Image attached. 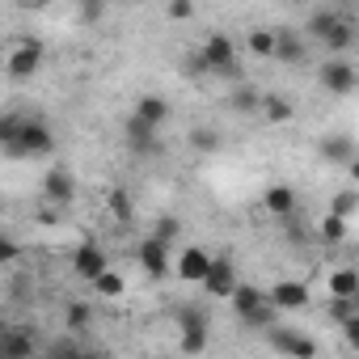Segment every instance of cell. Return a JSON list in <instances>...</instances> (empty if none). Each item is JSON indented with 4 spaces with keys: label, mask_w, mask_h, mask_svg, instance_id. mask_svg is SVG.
<instances>
[{
    "label": "cell",
    "mask_w": 359,
    "mask_h": 359,
    "mask_svg": "<svg viewBox=\"0 0 359 359\" xmlns=\"http://www.w3.org/2000/svg\"><path fill=\"white\" fill-rule=\"evenodd\" d=\"M0 148H5L13 161H26V156H51L55 148V135L43 118H18L9 114L0 123Z\"/></svg>",
    "instance_id": "1"
},
{
    "label": "cell",
    "mask_w": 359,
    "mask_h": 359,
    "mask_svg": "<svg viewBox=\"0 0 359 359\" xmlns=\"http://www.w3.org/2000/svg\"><path fill=\"white\" fill-rule=\"evenodd\" d=\"M173 325L182 330L177 346H182L187 355H199V351L208 346V325H212V317H208L203 304H177V309H173Z\"/></svg>",
    "instance_id": "2"
},
{
    "label": "cell",
    "mask_w": 359,
    "mask_h": 359,
    "mask_svg": "<svg viewBox=\"0 0 359 359\" xmlns=\"http://www.w3.org/2000/svg\"><path fill=\"white\" fill-rule=\"evenodd\" d=\"M203 55H208V64H212V72H216V76H224V81H241L237 43H233L229 34H212V39L203 43Z\"/></svg>",
    "instance_id": "3"
},
{
    "label": "cell",
    "mask_w": 359,
    "mask_h": 359,
    "mask_svg": "<svg viewBox=\"0 0 359 359\" xmlns=\"http://www.w3.org/2000/svg\"><path fill=\"white\" fill-rule=\"evenodd\" d=\"M317 81H321V89H325V93H334V97H346V93H355V85H359V72H355V68H351L342 55H330V60L321 64Z\"/></svg>",
    "instance_id": "4"
},
{
    "label": "cell",
    "mask_w": 359,
    "mask_h": 359,
    "mask_svg": "<svg viewBox=\"0 0 359 359\" xmlns=\"http://www.w3.org/2000/svg\"><path fill=\"white\" fill-rule=\"evenodd\" d=\"M135 262L144 266L148 279H165V275H169V241H161L156 233L144 237V241L135 245Z\"/></svg>",
    "instance_id": "5"
},
{
    "label": "cell",
    "mask_w": 359,
    "mask_h": 359,
    "mask_svg": "<svg viewBox=\"0 0 359 359\" xmlns=\"http://www.w3.org/2000/svg\"><path fill=\"white\" fill-rule=\"evenodd\" d=\"M43 199H47V203H55V208H68V203L76 199V177H72V169H68V165L47 169V177H43Z\"/></svg>",
    "instance_id": "6"
},
{
    "label": "cell",
    "mask_w": 359,
    "mask_h": 359,
    "mask_svg": "<svg viewBox=\"0 0 359 359\" xmlns=\"http://www.w3.org/2000/svg\"><path fill=\"white\" fill-rule=\"evenodd\" d=\"M123 135H127V148L135 152V156H156V123H148V118H140V114H131L127 118V127H123Z\"/></svg>",
    "instance_id": "7"
},
{
    "label": "cell",
    "mask_w": 359,
    "mask_h": 359,
    "mask_svg": "<svg viewBox=\"0 0 359 359\" xmlns=\"http://www.w3.org/2000/svg\"><path fill=\"white\" fill-rule=\"evenodd\" d=\"M237 283H241V279H237L233 258H229V254H220V258L212 262V271H208V279H203L199 287H203L208 296H233V292H237Z\"/></svg>",
    "instance_id": "8"
},
{
    "label": "cell",
    "mask_w": 359,
    "mask_h": 359,
    "mask_svg": "<svg viewBox=\"0 0 359 359\" xmlns=\"http://www.w3.org/2000/svg\"><path fill=\"white\" fill-rule=\"evenodd\" d=\"M39 68H43V43H39V39H26V43L9 55V76H13V81H30Z\"/></svg>",
    "instance_id": "9"
},
{
    "label": "cell",
    "mask_w": 359,
    "mask_h": 359,
    "mask_svg": "<svg viewBox=\"0 0 359 359\" xmlns=\"http://www.w3.org/2000/svg\"><path fill=\"white\" fill-rule=\"evenodd\" d=\"M212 254L208 250H199V245H191V250H182L177 254V279L182 283H203L208 279V271H212Z\"/></svg>",
    "instance_id": "10"
},
{
    "label": "cell",
    "mask_w": 359,
    "mask_h": 359,
    "mask_svg": "<svg viewBox=\"0 0 359 359\" xmlns=\"http://www.w3.org/2000/svg\"><path fill=\"white\" fill-rule=\"evenodd\" d=\"M266 338H271V351H279V355H296V359H309V355H317V342H313V338H304V334H296V330H283V325H275Z\"/></svg>",
    "instance_id": "11"
},
{
    "label": "cell",
    "mask_w": 359,
    "mask_h": 359,
    "mask_svg": "<svg viewBox=\"0 0 359 359\" xmlns=\"http://www.w3.org/2000/svg\"><path fill=\"white\" fill-rule=\"evenodd\" d=\"M317 156H321V161H330V165H351V161L359 156V148H355V140H351V135L330 131V135H321Z\"/></svg>",
    "instance_id": "12"
},
{
    "label": "cell",
    "mask_w": 359,
    "mask_h": 359,
    "mask_svg": "<svg viewBox=\"0 0 359 359\" xmlns=\"http://www.w3.org/2000/svg\"><path fill=\"white\" fill-rule=\"evenodd\" d=\"M106 266H110V262H106V250H102V245H93V241L76 245V254H72V271H76L81 279H89V283H93Z\"/></svg>",
    "instance_id": "13"
},
{
    "label": "cell",
    "mask_w": 359,
    "mask_h": 359,
    "mask_svg": "<svg viewBox=\"0 0 359 359\" xmlns=\"http://www.w3.org/2000/svg\"><path fill=\"white\" fill-rule=\"evenodd\" d=\"M271 300H275L283 313H292V309H304V304H309V287H304L300 279H279V283L271 287Z\"/></svg>",
    "instance_id": "14"
},
{
    "label": "cell",
    "mask_w": 359,
    "mask_h": 359,
    "mask_svg": "<svg viewBox=\"0 0 359 359\" xmlns=\"http://www.w3.org/2000/svg\"><path fill=\"white\" fill-rule=\"evenodd\" d=\"M355 39H359V30H355L346 18H338V22L330 26V34L321 39V47H325L330 55H342V51H351V47H355Z\"/></svg>",
    "instance_id": "15"
},
{
    "label": "cell",
    "mask_w": 359,
    "mask_h": 359,
    "mask_svg": "<svg viewBox=\"0 0 359 359\" xmlns=\"http://www.w3.org/2000/svg\"><path fill=\"white\" fill-rule=\"evenodd\" d=\"M262 208L271 212V216H292L296 212V191L292 187H266V195H262Z\"/></svg>",
    "instance_id": "16"
},
{
    "label": "cell",
    "mask_w": 359,
    "mask_h": 359,
    "mask_svg": "<svg viewBox=\"0 0 359 359\" xmlns=\"http://www.w3.org/2000/svg\"><path fill=\"white\" fill-rule=\"evenodd\" d=\"M245 47H250V55H258V60H275V47H279V30H250Z\"/></svg>",
    "instance_id": "17"
},
{
    "label": "cell",
    "mask_w": 359,
    "mask_h": 359,
    "mask_svg": "<svg viewBox=\"0 0 359 359\" xmlns=\"http://www.w3.org/2000/svg\"><path fill=\"white\" fill-rule=\"evenodd\" d=\"M229 110H237V114H254V110H262V93H258L254 85H237V89L229 93Z\"/></svg>",
    "instance_id": "18"
},
{
    "label": "cell",
    "mask_w": 359,
    "mask_h": 359,
    "mask_svg": "<svg viewBox=\"0 0 359 359\" xmlns=\"http://www.w3.org/2000/svg\"><path fill=\"white\" fill-rule=\"evenodd\" d=\"M135 114H140V118H148V123H156V127H161V123H165V118H169V114H173V110H169V102H165V97H156V93H144V97H140V102H135Z\"/></svg>",
    "instance_id": "19"
},
{
    "label": "cell",
    "mask_w": 359,
    "mask_h": 359,
    "mask_svg": "<svg viewBox=\"0 0 359 359\" xmlns=\"http://www.w3.org/2000/svg\"><path fill=\"white\" fill-rule=\"evenodd\" d=\"M266 123H292V102L279 97V93H262V110H258Z\"/></svg>",
    "instance_id": "20"
},
{
    "label": "cell",
    "mask_w": 359,
    "mask_h": 359,
    "mask_svg": "<svg viewBox=\"0 0 359 359\" xmlns=\"http://www.w3.org/2000/svg\"><path fill=\"white\" fill-rule=\"evenodd\" d=\"M330 296H359V271L355 266H338L330 275Z\"/></svg>",
    "instance_id": "21"
},
{
    "label": "cell",
    "mask_w": 359,
    "mask_h": 359,
    "mask_svg": "<svg viewBox=\"0 0 359 359\" xmlns=\"http://www.w3.org/2000/svg\"><path fill=\"white\" fill-rule=\"evenodd\" d=\"M275 60H279V64H300V60H304V43H300V34H287V30H279Z\"/></svg>",
    "instance_id": "22"
},
{
    "label": "cell",
    "mask_w": 359,
    "mask_h": 359,
    "mask_svg": "<svg viewBox=\"0 0 359 359\" xmlns=\"http://www.w3.org/2000/svg\"><path fill=\"white\" fill-rule=\"evenodd\" d=\"M0 355H5V359H30L34 342L26 334H0Z\"/></svg>",
    "instance_id": "23"
},
{
    "label": "cell",
    "mask_w": 359,
    "mask_h": 359,
    "mask_svg": "<svg viewBox=\"0 0 359 359\" xmlns=\"http://www.w3.org/2000/svg\"><path fill=\"white\" fill-rule=\"evenodd\" d=\"M317 237H321L325 245L342 241V237H346V216H338V212H325V216H321V224H317Z\"/></svg>",
    "instance_id": "24"
},
{
    "label": "cell",
    "mask_w": 359,
    "mask_h": 359,
    "mask_svg": "<svg viewBox=\"0 0 359 359\" xmlns=\"http://www.w3.org/2000/svg\"><path fill=\"white\" fill-rule=\"evenodd\" d=\"M220 144H224V140H220V131H216V127H195V131H191V148H195V152H203V156L220 152Z\"/></svg>",
    "instance_id": "25"
},
{
    "label": "cell",
    "mask_w": 359,
    "mask_h": 359,
    "mask_svg": "<svg viewBox=\"0 0 359 359\" xmlns=\"http://www.w3.org/2000/svg\"><path fill=\"white\" fill-rule=\"evenodd\" d=\"M106 203H110V212H114V216H118L123 224H131V220H135V203H131V195H127L123 187H110Z\"/></svg>",
    "instance_id": "26"
},
{
    "label": "cell",
    "mask_w": 359,
    "mask_h": 359,
    "mask_svg": "<svg viewBox=\"0 0 359 359\" xmlns=\"http://www.w3.org/2000/svg\"><path fill=\"white\" fill-rule=\"evenodd\" d=\"M338 18H342V13H334V9H317V13H313V18L304 22V30H309V34H313V39L321 43V39L330 34V26H334Z\"/></svg>",
    "instance_id": "27"
},
{
    "label": "cell",
    "mask_w": 359,
    "mask_h": 359,
    "mask_svg": "<svg viewBox=\"0 0 359 359\" xmlns=\"http://www.w3.org/2000/svg\"><path fill=\"white\" fill-rule=\"evenodd\" d=\"M76 18L81 26H97L106 18V0H76Z\"/></svg>",
    "instance_id": "28"
},
{
    "label": "cell",
    "mask_w": 359,
    "mask_h": 359,
    "mask_svg": "<svg viewBox=\"0 0 359 359\" xmlns=\"http://www.w3.org/2000/svg\"><path fill=\"white\" fill-rule=\"evenodd\" d=\"M93 287H97L102 296H110V300H114V296H123V287H127V283H123V275H118V271H110V266H106V271L93 279Z\"/></svg>",
    "instance_id": "29"
},
{
    "label": "cell",
    "mask_w": 359,
    "mask_h": 359,
    "mask_svg": "<svg viewBox=\"0 0 359 359\" xmlns=\"http://www.w3.org/2000/svg\"><path fill=\"white\" fill-rule=\"evenodd\" d=\"M89 317H93V313H89V304H81V300H72V304L64 309V325H68V330H85Z\"/></svg>",
    "instance_id": "30"
},
{
    "label": "cell",
    "mask_w": 359,
    "mask_h": 359,
    "mask_svg": "<svg viewBox=\"0 0 359 359\" xmlns=\"http://www.w3.org/2000/svg\"><path fill=\"white\" fill-rule=\"evenodd\" d=\"M330 212H338V216L351 220V216L359 212V195H355V191H338V195L330 199Z\"/></svg>",
    "instance_id": "31"
},
{
    "label": "cell",
    "mask_w": 359,
    "mask_h": 359,
    "mask_svg": "<svg viewBox=\"0 0 359 359\" xmlns=\"http://www.w3.org/2000/svg\"><path fill=\"white\" fill-rule=\"evenodd\" d=\"M152 233H156L161 241H169V245H173V241H177V233H182V220H173V216H161Z\"/></svg>",
    "instance_id": "32"
},
{
    "label": "cell",
    "mask_w": 359,
    "mask_h": 359,
    "mask_svg": "<svg viewBox=\"0 0 359 359\" xmlns=\"http://www.w3.org/2000/svg\"><path fill=\"white\" fill-rule=\"evenodd\" d=\"M208 72H212V64H208L203 47L199 51H187V76H208Z\"/></svg>",
    "instance_id": "33"
},
{
    "label": "cell",
    "mask_w": 359,
    "mask_h": 359,
    "mask_svg": "<svg viewBox=\"0 0 359 359\" xmlns=\"http://www.w3.org/2000/svg\"><path fill=\"white\" fill-rule=\"evenodd\" d=\"M191 18H195L191 0H169V22H191Z\"/></svg>",
    "instance_id": "34"
},
{
    "label": "cell",
    "mask_w": 359,
    "mask_h": 359,
    "mask_svg": "<svg viewBox=\"0 0 359 359\" xmlns=\"http://www.w3.org/2000/svg\"><path fill=\"white\" fill-rule=\"evenodd\" d=\"M47 355H55V359H64V355H81V346H76L72 338H60V342H51V346H47Z\"/></svg>",
    "instance_id": "35"
},
{
    "label": "cell",
    "mask_w": 359,
    "mask_h": 359,
    "mask_svg": "<svg viewBox=\"0 0 359 359\" xmlns=\"http://www.w3.org/2000/svg\"><path fill=\"white\" fill-rule=\"evenodd\" d=\"M342 334H346V342H351V351H359V313H351V317L342 321Z\"/></svg>",
    "instance_id": "36"
},
{
    "label": "cell",
    "mask_w": 359,
    "mask_h": 359,
    "mask_svg": "<svg viewBox=\"0 0 359 359\" xmlns=\"http://www.w3.org/2000/svg\"><path fill=\"white\" fill-rule=\"evenodd\" d=\"M18 258V241L13 237H0V262H13Z\"/></svg>",
    "instance_id": "37"
},
{
    "label": "cell",
    "mask_w": 359,
    "mask_h": 359,
    "mask_svg": "<svg viewBox=\"0 0 359 359\" xmlns=\"http://www.w3.org/2000/svg\"><path fill=\"white\" fill-rule=\"evenodd\" d=\"M346 173H351V182H355V187H359V156H355V161H351V165H346Z\"/></svg>",
    "instance_id": "38"
},
{
    "label": "cell",
    "mask_w": 359,
    "mask_h": 359,
    "mask_svg": "<svg viewBox=\"0 0 359 359\" xmlns=\"http://www.w3.org/2000/svg\"><path fill=\"white\" fill-rule=\"evenodd\" d=\"M338 5H359V0H338Z\"/></svg>",
    "instance_id": "39"
},
{
    "label": "cell",
    "mask_w": 359,
    "mask_h": 359,
    "mask_svg": "<svg viewBox=\"0 0 359 359\" xmlns=\"http://www.w3.org/2000/svg\"><path fill=\"white\" fill-rule=\"evenodd\" d=\"M26 5H39V0H26Z\"/></svg>",
    "instance_id": "40"
}]
</instances>
